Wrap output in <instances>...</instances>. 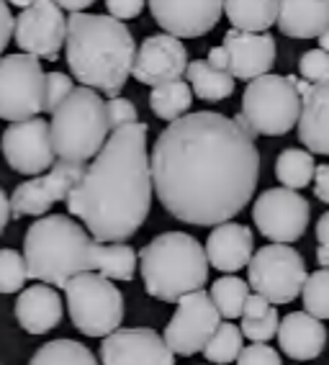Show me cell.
I'll return each instance as SVG.
<instances>
[{"instance_id":"7","label":"cell","mask_w":329,"mask_h":365,"mask_svg":"<svg viewBox=\"0 0 329 365\" xmlns=\"http://www.w3.org/2000/svg\"><path fill=\"white\" fill-rule=\"evenodd\" d=\"M303 98L293 75H263L250 80L242 93V118L255 134L281 137L288 134L301 118Z\"/></svg>"},{"instance_id":"43","label":"cell","mask_w":329,"mask_h":365,"mask_svg":"<svg viewBox=\"0 0 329 365\" xmlns=\"http://www.w3.org/2000/svg\"><path fill=\"white\" fill-rule=\"evenodd\" d=\"M314 196L322 203H329V163L319 165L314 175Z\"/></svg>"},{"instance_id":"36","label":"cell","mask_w":329,"mask_h":365,"mask_svg":"<svg viewBox=\"0 0 329 365\" xmlns=\"http://www.w3.org/2000/svg\"><path fill=\"white\" fill-rule=\"evenodd\" d=\"M298 72L306 83H327L329 80V52L324 49H309L303 52L301 62H298Z\"/></svg>"},{"instance_id":"33","label":"cell","mask_w":329,"mask_h":365,"mask_svg":"<svg viewBox=\"0 0 329 365\" xmlns=\"http://www.w3.org/2000/svg\"><path fill=\"white\" fill-rule=\"evenodd\" d=\"M242 329L237 324H219V329L214 332V337L209 339V345L204 347V355L209 363L214 365H226V363H234L239 358V352L244 350L242 345Z\"/></svg>"},{"instance_id":"1","label":"cell","mask_w":329,"mask_h":365,"mask_svg":"<svg viewBox=\"0 0 329 365\" xmlns=\"http://www.w3.org/2000/svg\"><path fill=\"white\" fill-rule=\"evenodd\" d=\"M255 131L242 113H185L160 131L152 182L162 209L183 224L216 227L252 201L260 180Z\"/></svg>"},{"instance_id":"31","label":"cell","mask_w":329,"mask_h":365,"mask_svg":"<svg viewBox=\"0 0 329 365\" xmlns=\"http://www.w3.org/2000/svg\"><path fill=\"white\" fill-rule=\"evenodd\" d=\"M28 365H98V360L83 342L52 339L33 352Z\"/></svg>"},{"instance_id":"27","label":"cell","mask_w":329,"mask_h":365,"mask_svg":"<svg viewBox=\"0 0 329 365\" xmlns=\"http://www.w3.org/2000/svg\"><path fill=\"white\" fill-rule=\"evenodd\" d=\"M185 78L191 83L196 98L206 101V103H216V101H226L234 93V78L231 72L219 70L209 62V59H193Z\"/></svg>"},{"instance_id":"42","label":"cell","mask_w":329,"mask_h":365,"mask_svg":"<svg viewBox=\"0 0 329 365\" xmlns=\"http://www.w3.org/2000/svg\"><path fill=\"white\" fill-rule=\"evenodd\" d=\"M14 26H16V16H11L8 0H0V59H3V52L8 49V44H11Z\"/></svg>"},{"instance_id":"28","label":"cell","mask_w":329,"mask_h":365,"mask_svg":"<svg viewBox=\"0 0 329 365\" xmlns=\"http://www.w3.org/2000/svg\"><path fill=\"white\" fill-rule=\"evenodd\" d=\"M193 103V88L185 80H170V83L155 85L150 93L152 113L162 121H178L188 113Z\"/></svg>"},{"instance_id":"25","label":"cell","mask_w":329,"mask_h":365,"mask_svg":"<svg viewBox=\"0 0 329 365\" xmlns=\"http://www.w3.org/2000/svg\"><path fill=\"white\" fill-rule=\"evenodd\" d=\"M93 273H100L111 281H132L139 265V255L124 242H93Z\"/></svg>"},{"instance_id":"48","label":"cell","mask_w":329,"mask_h":365,"mask_svg":"<svg viewBox=\"0 0 329 365\" xmlns=\"http://www.w3.org/2000/svg\"><path fill=\"white\" fill-rule=\"evenodd\" d=\"M11 6H19V8H28L33 3V0H8Z\"/></svg>"},{"instance_id":"6","label":"cell","mask_w":329,"mask_h":365,"mask_svg":"<svg viewBox=\"0 0 329 365\" xmlns=\"http://www.w3.org/2000/svg\"><path fill=\"white\" fill-rule=\"evenodd\" d=\"M52 144L60 160L88 163L108 142V108L105 101L88 85L75 88L52 113Z\"/></svg>"},{"instance_id":"15","label":"cell","mask_w":329,"mask_h":365,"mask_svg":"<svg viewBox=\"0 0 329 365\" xmlns=\"http://www.w3.org/2000/svg\"><path fill=\"white\" fill-rule=\"evenodd\" d=\"M85 173V163H73V160H60L49 168L46 175L31 178L21 182L11 196V209L14 219L21 216H41L52 209L54 203L67 201L73 188L80 182Z\"/></svg>"},{"instance_id":"16","label":"cell","mask_w":329,"mask_h":365,"mask_svg":"<svg viewBox=\"0 0 329 365\" xmlns=\"http://www.w3.org/2000/svg\"><path fill=\"white\" fill-rule=\"evenodd\" d=\"M100 365H175V352L155 329L132 327L103 337Z\"/></svg>"},{"instance_id":"10","label":"cell","mask_w":329,"mask_h":365,"mask_svg":"<svg viewBox=\"0 0 329 365\" xmlns=\"http://www.w3.org/2000/svg\"><path fill=\"white\" fill-rule=\"evenodd\" d=\"M247 275L252 291L265 296L276 307L291 304L303 291V283L309 278L301 252L291 245H276V242L252 255Z\"/></svg>"},{"instance_id":"21","label":"cell","mask_w":329,"mask_h":365,"mask_svg":"<svg viewBox=\"0 0 329 365\" xmlns=\"http://www.w3.org/2000/svg\"><path fill=\"white\" fill-rule=\"evenodd\" d=\"M252 229L244 224L224 222L211 229L206 240V257L209 265H214L221 273H237L250 265L252 260Z\"/></svg>"},{"instance_id":"24","label":"cell","mask_w":329,"mask_h":365,"mask_svg":"<svg viewBox=\"0 0 329 365\" xmlns=\"http://www.w3.org/2000/svg\"><path fill=\"white\" fill-rule=\"evenodd\" d=\"M278 29L291 39H319L329 29V0H281Z\"/></svg>"},{"instance_id":"46","label":"cell","mask_w":329,"mask_h":365,"mask_svg":"<svg viewBox=\"0 0 329 365\" xmlns=\"http://www.w3.org/2000/svg\"><path fill=\"white\" fill-rule=\"evenodd\" d=\"M62 11H70V14H83L85 8H90L95 0H54Z\"/></svg>"},{"instance_id":"9","label":"cell","mask_w":329,"mask_h":365,"mask_svg":"<svg viewBox=\"0 0 329 365\" xmlns=\"http://www.w3.org/2000/svg\"><path fill=\"white\" fill-rule=\"evenodd\" d=\"M46 72L41 59L19 52L0 59V118L24 121L44 111Z\"/></svg>"},{"instance_id":"20","label":"cell","mask_w":329,"mask_h":365,"mask_svg":"<svg viewBox=\"0 0 329 365\" xmlns=\"http://www.w3.org/2000/svg\"><path fill=\"white\" fill-rule=\"evenodd\" d=\"M301 93V118H298V139L314 155L329 157V80L327 83H306L293 78Z\"/></svg>"},{"instance_id":"13","label":"cell","mask_w":329,"mask_h":365,"mask_svg":"<svg viewBox=\"0 0 329 365\" xmlns=\"http://www.w3.org/2000/svg\"><path fill=\"white\" fill-rule=\"evenodd\" d=\"M14 41L21 52L54 62L67 41V19L54 0H33L16 16Z\"/></svg>"},{"instance_id":"34","label":"cell","mask_w":329,"mask_h":365,"mask_svg":"<svg viewBox=\"0 0 329 365\" xmlns=\"http://www.w3.org/2000/svg\"><path fill=\"white\" fill-rule=\"evenodd\" d=\"M303 312L316 319H329V267H322L303 283Z\"/></svg>"},{"instance_id":"49","label":"cell","mask_w":329,"mask_h":365,"mask_svg":"<svg viewBox=\"0 0 329 365\" xmlns=\"http://www.w3.org/2000/svg\"><path fill=\"white\" fill-rule=\"evenodd\" d=\"M0 147H3V144H0Z\"/></svg>"},{"instance_id":"41","label":"cell","mask_w":329,"mask_h":365,"mask_svg":"<svg viewBox=\"0 0 329 365\" xmlns=\"http://www.w3.org/2000/svg\"><path fill=\"white\" fill-rule=\"evenodd\" d=\"M316 242H319L316 260H319V265L329 267V211L319 216V224H316Z\"/></svg>"},{"instance_id":"30","label":"cell","mask_w":329,"mask_h":365,"mask_svg":"<svg viewBox=\"0 0 329 365\" xmlns=\"http://www.w3.org/2000/svg\"><path fill=\"white\" fill-rule=\"evenodd\" d=\"M316 165L314 155L303 150H283L276 160V178L278 182H283V188L301 190L309 182H314Z\"/></svg>"},{"instance_id":"8","label":"cell","mask_w":329,"mask_h":365,"mask_svg":"<svg viewBox=\"0 0 329 365\" xmlns=\"http://www.w3.org/2000/svg\"><path fill=\"white\" fill-rule=\"evenodd\" d=\"M67 312L88 337H108L124 322V294L113 286L111 278L100 273H80L65 286Z\"/></svg>"},{"instance_id":"18","label":"cell","mask_w":329,"mask_h":365,"mask_svg":"<svg viewBox=\"0 0 329 365\" xmlns=\"http://www.w3.org/2000/svg\"><path fill=\"white\" fill-rule=\"evenodd\" d=\"M152 19L178 39H196L216 26L224 0H150Z\"/></svg>"},{"instance_id":"44","label":"cell","mask_w":329,"mask_h":365,"mask_svg":"<svg viewBox=\"0 0 329 365\" xmlns=\"http://www.w3.org/2000/svg\"><path fill=\"white\" fill-rule=\"evenodd\" d=\"M11 216H14V209H11V198L3 188H0V235L6 232L8 222H11Z\"/></svg>"},{"instance_id":"11","label":"cell","mask_w":329,"mask_h":365,"mask_svg":"<svg viewBox=\"0 0 329 365\" xmlns=\"http://www.w3.org/2000/svg\"><path fill=\"white\" fill-rule=\"evenodd\" d=\"M219 324H221V314H219L211 294H206L201 288V291H193L178 301V309L164 327L162 337L175 355L188 358V355L204 352Z\"/></svg>"},{"instance_id":"37","label":"cell","mask_w":329,"mask_h":365,"mask_svg":"<svg viewBox=\"0 0 329 365\" xmlns=\"http://www.w3.org/2000/svg\"><path fill=\"white\" fill-rule=\"evenodd\" d=\"M75 91L73 78L65 72H49L46 75V98H44V111L54 113L62 106V101Z\"/></svg>"},{"instance_id":"38","label":"cell","mask_w":329,"mask_h":365,"mask_svg":"<svg viewBox=\"0 0 329 365\" xmlns=\"http://www.w3.org/2000/svg\"><path fill=\"white\" fill-rule=\"evenodd\" d=\"M237 365H283V360L276 347H270L268 342H252L250 347L239 352Z\"/></svg>"},{"instance_id":"35","label":"cell","mask_w":329,"mask_h":365,"mask_svg":"<svg viewBox=\"0 0 329 365\" xmlns=\"http://www.w3.org/2000/svg\"><path fill=\"white\" fill-rule=\"evenodd\" d=\"M28 281L26 257L16 250H0V294H19Z\"/></svg>"},{"instance_id":"47","label":"cell","mask_w":329,"mask_h":365,"mask_svg":"<svg viewBox=\"0 0 329 365\" xmlns=\"http://www.w3.org/2000/svg\"><path fill=\"white\" fill-rule=\"evenodd\" d=\"M319 49H324V52H329V29L319 36Z\"/></svg>"},{"instance_id":"45","label":"cell","mask_w":329,"mask_h":365,"mask_svg":"<svg viewBox=\"0 0 329 365\" xmlns=\"http://www.w3.org/2000/svg\"><path fill=\"white\" fill-rule=\"evenodd\" d=\"M214 67H219V70H226L229 72V57H226V49L224 46H214V49H209V57H206Z\"/></svg>"},{"instance_id":"17","label":"cell","mask_w":329,"mask_h":365,"mask_svg":"<svg viewBox=\"0 0 329 365\" xmlns=\"http://www.w3.org/2000/svg\"><path fill=\"white\" fill-rule=\"evenodd\" d=\"M188 52L183 41L172 34H152L137 46L132 75L142 85H162L180 80L188 70Z\"/></svg>"},{"instance_id":"29","label":"cell","mask_w":329,"mask_h":365,"mask_svg":"<svg viewBox=\"0 0 329 365\" xmlns=\"http://www.w3.org/2000/svg\"><path fill=\"white\" fill-rule=\"evenodd\" d=\"M278 327L281 322H278L276 304H270L260 294H250L242 312V327H239L244 337H250L252 342H268L278 334Z\"/></svg>"},{"instance_id":"2","label":"cell","mask_w":329,"mask_h":365,"mask_svg":"<svg viewBox=\"0 0 329 365\" xmlns=\"http://www.w3.org/2000/svg\"><path fill=\"white\" fill-rule=\"evenodd\" d=\"M152 188L147 124L134 121L113 129L103 150L85 165L67 196V211L85 224L95 242H126L150 216Z\"/></svg>"},{"instance_id":"26","label":"cell","mask_w":329,"mask_h":365,"mask_svg":"<svg viewBox=\"0 0 329 365\" xmlns=\"http://www.w3.org/2000/svg\"><path fill=\"white\" fill-rule=\"evenodd\" d=\"M281 0H224V14L231 21V29L239 31H268L278 24Z\"/></svg>"},{"instance_id":"22","label":"cell","mask_w":329,"mask_h":365,"mask_svg":"<svg viewBox=\"0 0 329 365\" xmlns=\"http://www.w3.org/2000/svg\"><path fill=\"white\" fill-rule=\"evenodd\" d=\"M278 345L293 360H314L327 347V327L309 312H291L278 327Z\"/></svg>"},{"instance_id":"5","label":"cell","mask_w":329,"mask_h":365,"mask_svg":"<svg viewBox=\"0 0 329 365\" xmlns=\"http://www.w3.org/2000/svg\"><path fill=\"white\" fill-rule=\"evenodd\" d=\"M90 252V235L65 214L44 216L31 224L24 237L28 278H36L46 286L65 288L75 275L93 270Z\"/></svg>"},{"instance_id":"40","label":"cell","mask_w":329,"mask_h":365,"mask_svg":"<svg viewBox=\"0 0 329 365\" xmlns=\"http://www.w3.org/2000/svg\"><path fill=\"white\" fill-rule=\"evenodd\" d=\"M105 8L113 19L129 21L137 19L142 11H145V0H105Z\"/></svg>"},{"instance_id":"19","label":"cell","mask_w":329,"mask_h":365,"mask_svg":"<svg viewBox=\"0 0 329 365\" xmlns=\"http://www.w3.org/2000/svg\"><path fill=\"white\" fill-rule=\"evenodd\" d=\"M226 57H229V72L234 80H257L268 75L276 62V39L268 31H239L229 29L224 34Z\"/></svg>"},{"instance_id":"39","label":"cell","mask_w":329,"mask_h":365,"mask_svg":"<svg viewBox=\"0 0 329 365\" xmlns=\"http://www.w3.org/2000/svg\"><path fill=\"white\" fill-rule=\"evenodd\" d=\"M105 108H108V124H111V131L119 129V126H126V124H134L139 121V111L137 106L132 103L129 98H108L105 101Z\"/></svg>"},{"instance_id":"3","label":"cell","mask_w":329,"mask_h":365,"mask_svg":"<svg viewBox=\"0 0 329 365\" xmlns=\"http://www.w3.org/2000/svg\"><path fill=\"white\" fill-rule=\"evenodd\" d=\"M65 52L75 80L116 98L132 75L137 46L124 21L103 14H70Z\"/></svg>"},{"instance_id":"4","label":"cell","mask_w":329,"mask_h":365,"mask_svg":"<svg viewBox=\"0 0 329 365\" xmlns=\"http://www.w3.org/2000/svg\"><path fill=\"white\" fill-rule=\"evenodd\" d=\"M139 273L145 291L164 304L201 291L209 281V257L196 237L185 232H162L139 252Z\"/></svg>"},{"instance_id":"14","label":"cell","mask_w":329,"mask_h":365,"mask_svg":"<svg viewBox=\"0 0 329 365\" xmlns=\"http://www.w3.org/2000/svg\"><path fill=\"white\" fill-rule=\"evenodd\" d=\"M0 144H3L6 163L21 175H39V173L52 168L54 157H57L49 121L39 116L11 121L0 137Z\"/></svg>"},{"instance_id":"12","label":"cell","mask_w":329,"mask_h":365,"mask_svg":"<svg viewBox=\"0 0 329 365\" xmlns=\"http://www.w3.org/2000/svg\"><path fill=\"white\" fill-rule=\"evenodd\" d=\"M311 206L291 188H270L260 193L252 206V222L257 232L276 245H291L306 235Z\"/></svg>"},{"instance_id":"32","label":"cell","mask_w":329,"mask_h":365,"mask_svg":"<svg viewBox=\"0 0 329 365\" xmlns=\"http://www.w3.org/2000/svg\"><path fill=\"white\" fill-rule=\"evenodd\" d=\"M250 283L239 281L237 275H224V278H219L214 286H211V299L216 304L219 314L226 317V319H237L242 317L244 312V304L250 299Z\"/></svg>"},{"instance_id":"23","label":"cell","mask_w":329,"mask_h":365,"mask_svg":"<svg viewBox=\"0 0 329 365\" xmlns=\"http://www.w3.org/2000/svg\"><path fill=\"white\" fill-rule=\"evenodd\" d=\"M16 319L28 334H46L62 322V299L54 286H28L16 301Z\"/></svg>"}]
</instances>
